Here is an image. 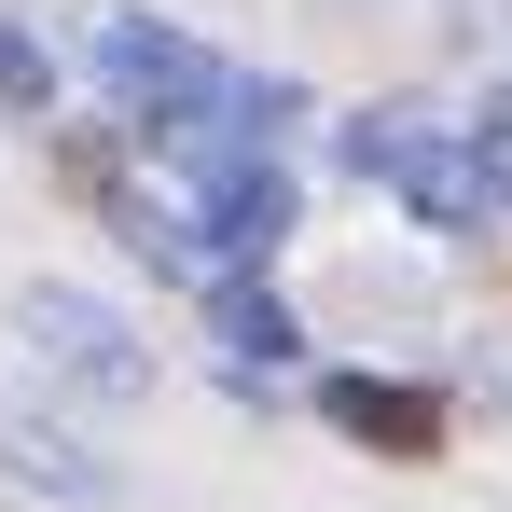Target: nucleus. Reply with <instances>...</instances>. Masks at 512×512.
Wrapping results in <instances>:
<instances>
[{
    "instance_id": "1",
    "label": "nucleus",
    "mask_w": 512,
    "mask_h": 512,
    "mask_svg": "<svg viewBox=\"0 0 512 512\" xmlns=\"http://www.w3.org/2000/svg\"><path fill=\"white\" fill-rule=\"evenodd\" d=\"M97 70H111V97L153 125V139H194L222 97H236V70L208 56V42H180V28H153V14H111L97 28Z\"/></svg>"
},
{
    "instance_id": "2",
    "label": "nucleus",
    "mask_w": 512,
    "mask_h": 512,
    "mask_svg": "<svg viewBox=\"0 0 512 512\" xmlns=\"http://www.w3.org/2000/svg\"><path fill=\"white\" fill-rule=\"evenodd\" d=\"M28 346H42V360H56L70 388H97V402H139V388H153V346L125 333V319H111L97 291H56V277L28 291Z\"/></svg>"
},
{
    "instance_id": "3",
    "label": "nucleus",
    "mask_w": 512,
    "mask_h": 512,
    "mask_svg": "<svg viewBox=\"0 0 512 512\" xmlns=\"http://www.w3.org/2000/svg\"><path fill=\"white\" fill-rule=\"evenodd\" d=\"M346 167H360V180H388V194H402L416 222H443V236H457V222H485V208H471V167L429 139L416 111H360V125H346Z\"/></svg>"
},
{
    "instance_id": "4",
    "label": "nucleus",
    "mask_w": 512,
    "mask_h": 512,
    "mask_svg": "<svg viewBox=\"0 0 512 512\" xmlns=\"http://www.w3.org/2000/svg\"><path fill=\"white\" fill-rule=\"evenodd\" d=\"M208 236L194 250H222V263H263L277 236H291V180L263 167V153H208V208H194Z\"/></svg>"
},
{
    "instance_id": "5",
    "label": "nucleus",
    "mask_w": 512,
    "mask_h": 512,
    "mask_svg": "<svg viewBox=\"0 0 512 512\" xmlns=\"http://www.w3.org/2000/svg\"><path fill=\"white\" fill-rule=\"evenodd\" d=\"M333 416L360 429V443H388V457H429V443H443V402H429V388H388V374H346Z\"/></svg>"
},
{
    "instance_id": "6",
    "label": "nucleus",
    "mask_w": 512,
    "mask_h": 512,
    "mask_svg": "<svg viewBox=\"0 0 512 512\" xmlns=\"http://www.w3.org/2000/svg\"><path fill=\"white\" fill-rule=\"evenodd\" d=\"M291 346H305V319L277 291H222V360H291Z\"/></svg>"
},
{
    "instance_id": "7",
    "label": "nucleus",
    "mask_w": 512,
    "mask_h": 512,
    "mask_svg": "<svg viewBox=\"0 0 512 512\" xmlns=\"http://www.w3.org/2000/svg\"><path fill=\"white\" fill-rule=\"evenodd\" d=\"M457 167H471V208H512V84L471 111V139H457Z\"/></svg>"
},
{
    "instance_id": "8",
    "label": "nucleus",
    "mask_w": 512,
    "mask_h": 512,
    "mask_svg": "<svg viewBox=\"0 0 512 512\" xmlns=\"http://www.w3.org/2000/svg\"><path fill=\"white\" fill-rule=\"evenodd\" d=\"M0 97H28V111H42V97H56V56H42V42H28V28H0Z\"/></svg>"
}]
</instances>
